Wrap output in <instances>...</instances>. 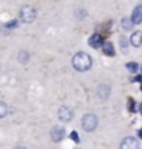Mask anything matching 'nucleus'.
<instances>
[{
    "label": "nucleus",
    "instance_id": "nucleus-24",
    "mask_svg": "<svg viewBox=\"0 0 142 149\" xmlns=\"http://www.w3.org/2000/svg\"><path fill=\"white\" fill-rule=\"evenodd\" d=\"M141 91H142V86H141Z\"/></svg>",
    "mask_w": 142,
    "mask_h": 149
},
{
    "label": "nucleus",
    "instance_id": "nucleus-11",
    "mask_svg": "<svg viewBox=\"0 0 142 149\" xmlns=\"http://www.w3.org/2000/svg\"><path fill=\"white\" fill-rule=\"evenodd\" d=\"M102 50H103V53L106 54V56H114V47H113V45L110 42H106L103 45V47H102Z\"/></svg>",
    "mask_w": 142,
    "mask_h": 149
},
{
    "label": "nucleus",
    "instance_id": "nucleus-1",
    "mask_svg": "<svg viewBox=\"0 0 142 149\" xmlns=\"http://www.w3.org/2000/svg\"><path fill=\"white\" fill-rule=\"evenodd\" d=\"M73 67L75 68L77 71H88L92 67V57L89 54L79 52L73 57Z\"/></svg>",
    "mask_w": 142,
    "mask_h": 149
},
{
    "label": "nucleus",
    "instance_id": "nucleus-12",
    "mask_svg": "<svg viewBox=\"0 0 142 149\" xmlns=\"http://www.w3.org/2000/svg\"><path fill=\"white\" fill-rule=\"evenodd\" d=\"M28 59H29V54L27 53L25 50H22V52L18 53V61H20V63H27Z\"/></svg>",
    "mask_w": 142,
    "mask_h": 149
},
{
    "label": "nucleus",
    "instance_id": "nucleus-22",
    "mask_svg": "<svg viewBox=\"0 0 142 149\" xmlns=\"http://www.w3.org/2000/svg\"><path fill=\"white\" fill-rule=\"evenodd\" d=\"M15 149H25V148H24V146H17Z\"/></svg>",
    "mask_w": 142,
    "mask_h": 149
},
{
    "label": "nucleus",
    "instance_id": "nucleus-15",
    "mask_svg": "<svg viewBox=\"0 0 142 149\" xmlns=\"http://www.w3.org/2000/svg\"><path fill=\"white\" fill-rule=\"evenodd\" d=\"M127 45H128L127 38H125V36H121L120 38V46H121V49H123L124 52H127Z\"/></svg>",
    "mask_w": 142,
    "mask_h": 149
},
{
    "label": "nucleus",
    "instance_id": "nucleus-4",
    "mask_svg": "<svg viewBox=\"0 0 142 149\" xmlns=\"http://www.w3.org/2000/svg\"><path fill=\"white\" fill-rule=\"evenodd\" d=\"M64 137H66V130L63 126H55L50 130V138L53 142H60Z\"/></svg>",
    "mask_w": 142,
    "mask_h": 149
},
{
    "label": "nucleus",
    "instance_id": "nucleus-3",
    "mask_svg": "<svg viewBox=\"0 0 142 149\" xmlns=\"http://www.w3.org/2000/svg\"><path fill=\"white\" fill-rule=\"evenodd\" d=\"M20 17L24 22H32L35 18H36V11L35 9H32L31 6H24L20 11Z\"/></svg>",
    "mask_w": 142,
    "mask_h": 149
},
{
    "label": "nucleus",
    "instance_id": "nucleus-17",
    "mask_svg": "<svg viewBox=\"0 0 142 149\" xmlns=\"http://www.w3.org/2000/svg\"><path fill=\"white\" fill-rule=\"evenodd\" d=\"M70 138L73 139L74 142L79 144V135H78V132H77V131H71V134H70Z\"/></svg>",
    "mask_w": 142,
    "mask_h": 149
},
{
    "label": "nucleus",
    "instance_id": "nucleus-2",
    "mask_svg": "<svg viewBox=\"0 0 142 149\" xmlns=\"http://www.w3.org/2000/svg\"><path fill=\"white\" fill-rule=\"evenodd\" d=\"M96 127H98V117H96L95 114L88 113V114H85V116L82 117V128H84L85 131L91 132V131H93Z\"/></svg>",
    "mask_w": 142,
    "mask_h": 149
},
{
    "label": "nucleus",
    "instance_id": "nucleus-5",
    "mask_svg": "<svg viewBox=\"0 0 142 149\" xmlns=\"http://www.w3.org/2000/svg\"><path fill=\"white\" fill-rule=\"evenodd\" d=\"M120 149H139V142L134 137H127L125 139H123Z\"/></svg>",
    "mask_w": 142,
    "mask_h": 149
},
{
    "label": "nucleus",
    "instance_id": "nucleus-14",
    "mask_svg": "<svg viewBox=\"0 0 142 149\" xmlns=\"http://www.w3.org/2000/svg\"><path fill=\"white\" fill-rule=\"evenodd\" d=\"M125 67H127V70H128L130 73H137V71H138V64L135 63V61L127 63L125 64Z\"/></svg>",
    "mask_w": 142,
    "mask_h": 149
},
{
    "label": "nucleus",
    "instance_id": "nucleus-6",
    "mask_svg": "<svg viewBox=\"0 0 142 149\" xmlns=\"http://www.w3.org/2000/svg\"><path fill=\"white\" fill-rule=\"evenodd\" d=\"M59 118H60L61 121H64V123L70 121V120L73 118V110L67 106H61L59 109Z\"/></svg>",
    "mask_w": 142,
    "mask_h": 149
},
{
    "label": "nucleus",
    "instance_id": "nucleus-13",
    "mask_svg": "<svg viewBox=\"0 0 142 149\" xmlns=\"http://www.w3.org/2000/svg\"><path fill=\"white\" fill-rule=\"evenodd\" d=\"M121 25L124 27V29H131L132 25H134V22H132V20H128V18H123V20H121Z\"/></svg>",
    "mask_w": 142,
    "mask_h": 149
},
{
    "label": "nucleus",
    "instance_id": "nucleus-16",
    "mask_svg": "<svg viewBox=\"0 0 142 149\" xmlns=\"http://www.w3.org/2000/svg\"><path fill=\"white\" fill-rule=\"evenodd\" d=\"M6 114H7V105L0 103V117H4Z\"/></svg>",
    "mask_w": 142,
    "mask_h": 149
},
{
    "label": "nucleus",
    "instance_id": "nucleus-9",
    "mask_svg": "<svg viewBox=\"0 0 142 149\" xmlns=\"http://www.w3.org/2000/svg\"><path fill=\"white\" fill-rule=\"evenodd\" d=\"M130 42L134 47H139L142 45V31H135L130 38Z\"/></svg>",
    "mask_w": 142,
    "mask_h": 149
},
{
    "label": "nucleus",
    "instance_id": "nucleus-19",
    "mask_svg": "<svg viewBox=\"0 0 142 149\" xmlns=\"http://www.w3.org/2000/svg\"><path fill=\"white\" fill-rule=\"evenodd\" d=\"M128 102H130V103H128V112H135V102H134V100H132V99H128Z\"/></svg>",
    "mask_w": 142,
    "mask_h": 149
},
{
    "label": "nucleus",
    "instance_id": "nucleus-21",
    "mask_svg": "<svg viewBox=\"0 0 142 149\" xmlns=\"http://www.w3.org/2000/svg\"><path fill=\"white\" fill-rule=\"evenodd\" d=\"M138 137L142 139V128H141V130H138Z\"/></svg>",
    "mask_w": 142,
    "mask_h": 149
},
{
    "label": "nucleus",
    "instance_id": "nucleus-20",
    "mask_svg": "<svg viewBox=\"0 0 142 149\" xmlns=\"http://www.w3.org/2000/svg\"><path fill=\"white\" fill-rule=\"evenodd\" d=\"M134 81H135V82H142V75H137V77L134 78Z\"/></svg>",
    "mask_w": 142,
    "mask_h": 149
},
{
    "label": "nucleus",
    "instance_id": "nucleus-18",
    "mask_svg": "<svg viewBox=\"0 0 142 149\" xmlns=\"http://www.w3.org/2000/svg\"><path fill=\"white\" fill-rule=\"evenodd\" d=\"M17 24H18L17 20H13V21L6 22V24H4V27H6V28H15V27H17Z\"/></svg>",
    "mask_w": 142,
    "mask_h": 149
},
{
    "label": "nucleus",
    "instance_id": "nucleus-7",
    "mask_svg": "<svg viewBox=\"0 0 142 149\" xmlns=\"http://www.w3.org/2000/svg\"><path fill=\"white\" fill-rule=\"evenodd\" d=\"M88 43H89V46H92L93 49H99V47H103V39H102V36L99 35V33H93L91 38H89V41H88Z\"/></svg>",
    "mask_w": 142,
    "mask_h": 149
},
{
    "label": "nucleus",
    "instance_id": "nucleus-25",
    "mask_svg": "<svg viewBox=\"0 0 142 149\" xmlns=\"http://www.w3.org/2000/svg\"><path fill=\"white\" fill-rule=\"evenodd\" d=\"M141 70H142V67H141Z\"/></svg>",
    "mask_w": 142,
    "mask_h": 149
},
{
    "label": "nucleus",
    "instance_id": "nucleus-23",
    "mask_svg": "<svg viewBox=\"0 0 142 149\" xmlns=\"http://www.w3.org/2000/svg\"><path fill=\"white\" fill-rule=\"evenodd\" d=\"M139 110H141V114H142V105H141V107H139Z\"/></svg>",
    "mask_w": 142,
    "mask_h": 149
},
{
    "label": "nucleus",
    "instance_id": "nucleus-8",
    "mask_svg": "<svg viewBox=\"0 0 142 149\" xmlns=\"http://www.w3.org/2000/svg\"><path fill=\"white\" fill-rule=\"evenodd\" d=\"M131 20L132 22L137 25V24H141L142 22V4L137 6L134 11H132V15H131Z\"/></svg>",
    "mask_w": 142,
    "mask_h": 149
},
{
    "label": "nucleus",
    "instance_id": "nucleus-10",
    "mask_svg": "<svg viewBox=\"0 0 142 149\" xmlns=\"http://www.w3.org/2000/svg\"><path fill=\"white\" fill-rule=\"evenodd\" d=\"M96 92H98V96L100 99H107L110 95V86L105 85V84H100L98 86V89H96Z\"/></svg>",
    "mask_w": 142,
    "mask_h": 149
}]
</instances>
